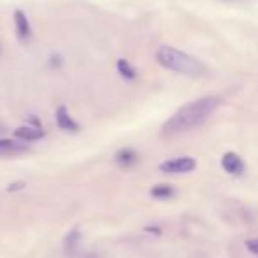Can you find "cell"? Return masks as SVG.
Returning <instances> with one entry per match:
<instances>
[{
    "label": "cell",
    "mask_w": 258,
    "mask_h": 258,
    "mask_svg": "<svg viewBox=\"0 0 258 258\" xmlns=\"http://www.w3.org/2000/svg\"><path fill=\"white\" fill-rule=\"evenodd\" d=\"M219 106L218 96H204L200 99H195L191 103H186L179 108L173 115H170L168 120L163 124V135H179L184 131H189L193 127H198L204 124L209 117Z\"/></svg>",
    "instance_id": "6da1fadb"
},
{
    "label": "cell",
    "mask_w": 258,
    "mask_h": 258,
    "mask_svg": "<svg viewBox=\"0 0 258 258\" xmlns=\"http://www.w3.org/2000/svg\"><path fill=\"white\" fill-rule=\"evenodd\" d=\"M156 60L159 66H163L168 71H173L177 75L187 76V78H202L209 73L207 66L200 58L186 53L182 50H177L173 46H159L156 51Z\"/></svg>",
    "instance_id": "7a4b0ae2"
},
{
    "label": "cell",
    "mask_w": 258,
    "mask_h": 258,
    "mask_svg": "<svg viewBox=\"0 0 258 258\" xmlns=\"http://www.w3.org/2000/svg\"><path fill=\"white\" fill-rule=\"evenodd\" d=\"M197 168V161L189 156H182V158H173L168 161H163L159 165V170L165 173H189Z\"/></svg>",
    "instance_id": "3957f363"
},
{
    "label": "cell",
    "mask_w": 258,
    "mask_h": 258,
    "mask_svg": "<svg viewBox=\"0 0 258 258\" xmlns=\"http://www.w3.org/2000/svg\"><path fill=\"white\" fill-rule=\"evenodd\" d=\"M221 166L226 173L233 177H240L246 172V163L242 161V158L237 152H225L221 158Z\"/></svg>",
    "instance_id": "277c9868"
},
{
    "label": "cell",
    "mask_w": 258,
    "mask_h": 258,
    "mask_svg": "<svg viewBox=\"0 0 258 258\" xmlns=\"http://www.w3.org/2000/svg\"><path fill=\"white\" fill-rule=\"evenodd\" d=\"M30 147L27 142L22 140H13V138H0V158H13V156H20L29 152Z\"/></svg>",
    "instance_id": "5b68a950"
},
{
    "label": "cell",
    "mask_w": 258,
    "mask_h": 258,
    "mask_svg": "<svg viewBox=\"0 0 258 258\" xmlns=\"http://www.w3.org/2000/svg\"><path fill=\"white\" fill-rule=\"evenodd\" d=\"M13 18H15L16 36H18V39L22 41V43H27V41L32 37V27H30L29 18H27V15L22 11V9H15Z\"/></svg>",
    "instance_id": "8992f818"
},
{
    "label": "cell",
    "mask_w": 258,
    "mask_h": 258,
    "mask_svg": "<svg viewBox=\"0 0 258 258\" xmlns=\"http://www.w3.org/2000/svg\"><path fill=\"white\" fill-rule=\"evenodd\" d=\"M55 120H57V125L62 131H68V133H78L80 131V124L69 115L66 106L57 108V111H55Z\"/></svg>",
    "instance_id": "52a82bcc"
},
{
    "label": "cell",
    "mask_w": 258,
    "mask_h": 258,
    "mask_svg": "<svg viewBox=\"0 0 258 258\" xmlns=\"http://www.w3.org/2000/svg\"><path fill=\"white\" fill-rule=\"evenodd\" d=\"M15 138L22 142H37L41 138H44V131L41 125H20L18 129H15Z\"/></svg>",
    "instance_id": "ba28073f"
},
{
    "label": "cell",
    "mask_w": 258,
    "mask_h": 258,
    "mask_svg": "<svg viewBox=\"0 0 258 258\" xmlns=\"http://www.w3.org/2000/svg\"><path fill=\"white\" fill-rule=\"evenodd\" d=\"M80 240H82V232H80L78 228H73L64 239V251L66 253H69V254L75 253L80 246Z\"/></svg>",
    "instance_id": "9c48e42d"
},
{
    "label": "cell",
    "mask_w": 258,
    "mask_h": 258,
    "mask_svg": "<svg viewBox=\"0 0 258 258\" xmlns=\"http://www.w3.org/2000/svg\"><path fill=\"white\" fill-rule=\"evenodd\" d=\"M115 161L122 166H131L138 161V154L133 149H120V151L115 154Z\"/></svg>",
    "instance_id": "30bf717a"
},
{
    "label": "cell",
    "mask_w": 258,
    "mask_h": 258,
    "mask_svg": "<svg viewBox=\"0 0 258 258\" xmlns=\"http://www.w3.org/2000/svg\"><path fill=\"white\" fill-rule=\"evenodd\" d=\"M151 197L158 200H170L172 197H175V189L170 184H158L151 189Z\"/></svg>",
    "instance_id": "8fae6325"
},
{
    "label": "cell",
    "mask_w": 258,
    "mask_h": 258,
    "mask_svg": "<svg viewBox=\"0 0 258 258\" xmlns=\"http://www.w3.org/2000/svg\"><path fill=\"white\" fill-rule=\"evenodd\" d=\"M117 71H118V75L125 80H135L138 76V71L133 68V66L129 64L125 58H118L117 60Z\"/></svg>",
    "instance_id": "7c38bea8"
},
{
    "label": "cell",
    "mask_w": 258,
    "mask_h": 258,
    "mask_svg": "<svg viewBox=\"0 0 258 258\" xmlns=\"http://www.w3.org/2000/svg\"><path fill=\"white\" fill-rule=\"evenodd\" d=\"M246 247L249 253H253L254 256H258V239H249L246 240Z\"/></svg>",
    "instance_id": "4fadbf2b"
},
{
    "label": "cell",
    "mask_w": 258,
    "mask_h": 258,
    "mask_svg": "<svg viewBox=\"0 0 258 258\" xmlns=\"http://www.w3.org/2000/svg\"><path fill=\"white\" fill-rule=\"evenodd\" d=\"M25 186H27V184H25V182H22V180H20V182H13V184H9L8 191H9V193H11V191H20V189H25Z\"/></svg>",
    "instance_id": "5bb4252c"
},
{
    "label": "cell",
    "mask_w": 258,
    "mask_h": 258,
    "mask_svg": "<svg viewBox=\"0 0 258 258\" xmlns=\"http://www.w3.org/2000/svg\"><path fill=\"white\" fill-rule=\"evenodd\" d=\"M223 2H246V0H223Z\"/></svg>",
    "instance_id": "9a60e30c"
}]
</instances>
